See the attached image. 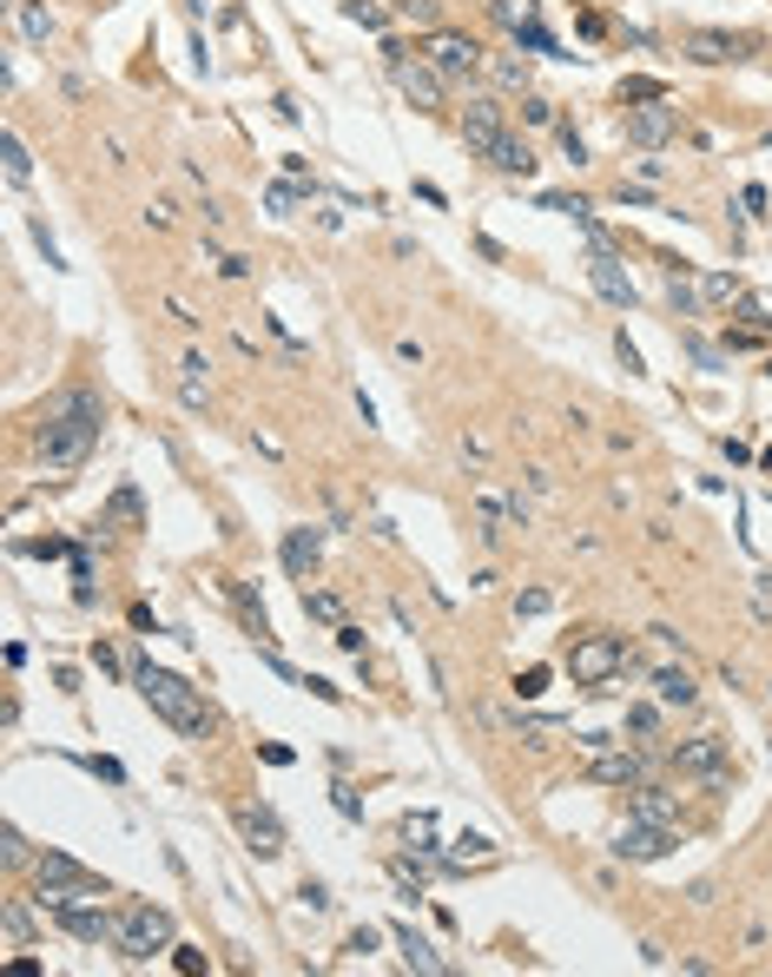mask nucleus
Masks as SVG:
<instances>
[{"label":"nucleus","instance_id":"nucleus-31","mask_svg":"<svg viewBox=\"0 0 772 977\" xmlns=\"http://www.w3.org/2000/svg\"><path fill=\"white\" fill-rule=\"evenodd\" d=\"M178 390H185V403H205V357H198V350L185 357V383H178Z\"/></svg>","mask_w":772,"mask_h":977},{"label":"nucleus","instance_id":"nucleus-9","mask_svg":"<svg viewBox=\"0 0 772 977\" xmlns=\"http://www.w3.org/2000/svg\"><path fill=\"white\" fill-rule=\"evenodd\" d=\"M502 132H509V106H502V99H496V93H476V99H469V106H463V145H469V152H482V159H489V152H496V139H502Z\"/></svg>","mask_w":772,"mask_h":977},{"label":"nucleus","instance_id":"nucleus-39","mask_svg":"<svg viewBox=\"0 0 772 977\" xmlns=\"http://www.w3.org/2000/svg\"><path fill=\"white\" fill-rule=\"evenodd\" d=\"M278 218H291V205H297V185H271V198H264Z\"/></svg>","mask_w":772,"mask_h":977},{"label":"nucleus","instance_id":"nucleus-12","mask_svg":"<svg viewBox=\"0 0 772 977\" xmlns=\"http://www.w3.org/2000/svg\"><path fill=\"white\" fill-rule=\"evenodd\" d=\"M747 53H753L747 33H727V26H694L687 33V59H700V66H727V59H747Z\"/></svg>","mask_w":772,"mask_h":977},{"label":"nucleus","instance_id":"nucleus-24","mask_svg":"<svg viewBox=\"0 0 772 977\" xmlns=\"http://www.w3.org/2000/svg\"><path fill=\"white\" fill-rule=\"evenodd\" d=\"M489 13H496V26H509V33L535 26V0H489Z\"/></svg>","mask_w":772,"mask_h":977},{"label":"nucleus","instance_id":"nucleus-44","mask_svg":"<svg viewBox=\"0 0 772 977\" xmlns=\"http://www.w3.org/2000/svg\"><path fill=\"white\" fill-rule=\"evenodd\" d=\"M628 727H634V734H654V727H661V714H654V707H634V714H628Z\"/></svg>","mask_w":772,"mask_h":977},{"label":"nucleus","instance_id":"nucleus-33","mask_svg":"<svg viewBox=\"0 0 772 977\" xmlns=\"http://www.w3.org/2000/svg\"><path fill=\"white\" fill-rule=\"evenodd\" d=\"M106 522H139V496H132V489H119V496L106 502Z\"/></svg>","mask_w":772,"mask_h":977},{"label":"nucleus","instance_id":"nucleus-11","mask_svg":"<svg viewBox=\"0 0 772 977\" xmlns=\"http://www.w3.org/2000/svg\"><path fill=\"white\" fill-rule=\"evenodd\" d=\"M667 853H674V826L628 819V826L615 833V859H628V866H654V859H667Z\"/></svg>","mask_w":772,"mask_h":977},{"label":"nucleus","instance_id":"nucleus-30","mask_svg":"<svg viewBox=\"0 0 772 977\" xmlns=\"http://www.w3.org/2000/svg\"><path fill=\"white\" fill-rule=\"evenodd\" d=\"M648 99H667L661 79H621V106H648Z\"/></svg>","mask_w":772,"mask_h":977},{"label":"nucleus","instance_id":"nucleus-38","mask_svg":"<svg viewBox=\"0 0 772 977\" xmlns=\"http://www.w3.org/2000/svg\"><path fill=\"white\" fill-rule=\"evenodd\" d=\"M562 152H568V165H588V145H581L575 126H562Z\"/></svg>","mask_w":772,"mask_h":977},{"label":"nucleus","instance_id":"nucleus-27","mask_svg":"<svg viewBox=\"0 0 772 977\" xmlns=\"http://www.w3.org/2000/svg\"><path fill=\"white\" fill-rule=\"evenodd\" d=\"M700 297H707V304H740V278L707 271V278H700Z\"/></svg>","mask_w":772,"mask_h":977},{"label":"nucleus","instance_id":"nucleus-40","mask_svg":"<svg viewBox=\"0 0 772 977\" xmlns=\"http://www.w3.org/2000/svg\"><path fill=\"white\" fill-rule=\"evenodd\" d=\"M542 687H548V667H529V674H522V681H515V694H522V701H535V694H542Z\"/></svg>","mask_w":772,"mask_h":977},{"label":"nucleus","instance_id":"nucleus-5","mask_svg":"<svg viewBox=\"0 0 772 977\" xmlns=\"http://www.w3.org/2000/svg\"><path fill=\"white\" fill-rule=\"evenodd\" d=\"M628 667V641L621 634H581L575 648H568V674H575V687H615V674Z\"/></svg>","mask_w":772,"mask_h":977},{"label":"nucleus","instance_id":"nucleus-3","mask_svg":"<svg viewBox=\"0 0 772 977\" xmlns=\"http://www.w3.org/2000/svg\"><path fill=\"white\" fill-rule=\"evenodd\" d=\"M33 879H40V905L53 912V905H73V899H112L106 892V879L99 872H86L79 859H66V853H33Z\"/></svg>","mask_w":772,"mask_h":977},{"label":"nucleus","instance_id":"nucleus-16","mask_svg":"<svg viewBox=\"0 0 772 977\" xmlns=\"http://www.w3.org/2000/svg\"><path fill=\"white\" fill-rule=\"evenodd\" d=\"M476 515H482V535H489V542H502L509 529L529 522V509H522V502H502V496H476Z\"/></svg>","mask_w":772,"mask_h":977},{"label":"nucleus","instance_id":"nucleus-19","mask_svg":"<svg viewBox=\"0 0 772 977\" xmlns=\"http://www.w3.org/2000/svg\"><path fill=\"white\" fill-rule=\"evenodd\" d=\"M317 555H324V535H317V529H291V535H284V568H291V575H311Z\"/></svg>","mask_w":772,"mask_h":977},{"label":"nucleus","instance_id":"nucleus-28","mask_svg":"<svg viewBox=\"0 0 772 977\" xmlns=\"http://www.w3.org/2000/svg\"><path fill=\"white\" fill-rule=\"evenodd\" d=\"M304 615H317V621L344 628V601H337V595H324V588H304Z\"/></svg>","mask_w":772,"mask_h":977},{"label":"nucleus","instance_id":"nucleus-34","mask_svg":"<svg viewBox=\"0 0 772 977\" xmlns=\"http://www.w3.org/2000/svg\"><path fill=\"white\" fill-rule=\"evenodd\" d=\"M515 40H522V46H529V53H555V33H548V26H542V20H535V26H522V33H515Z\"/></svg>","mask_w":772,"mask_h":977},{"label":"nucleus","instance_id":"nucleus-36","mask_svg":"<svg viewBox=\"0 0 772 977\" xmlns=\"http://www.w3.org/2000/svg\"><path fill=\"white\" fill-rule=\"evenodd\" d=\"M522 119H529V126H555V106H548V99H535V93H529V99H522Z\"/></svg>","mask_w":772,"mask_h":977},{"label":"nucleus","instance_id":"nucleus-8","mask_svg":"<svg viewBox=\"0 0 772 977\" xmlns=\"http://www.w3.org/2000/svg\"><path fill=\"white\" fill-rule=\"evenodd\" d=\"M390 73H396V93L410 99V106H423V112H443V99H449V86H443V73L416 53V59H403L396 46H390Z\"/></svg>","mask_w":772,"mask_h":977},{"label":"nucleus","instance_id":"nucleus-26","mask_svg":"<svg viewBox=\"0 0 772 977\" xmlns=\"http://www.w3.org/2000/svg\"><path fill=\"white\" fill-rule=\"evenodd\" d=\"M33 178V159H26V139L7 132V185H26Z\"/></svg>","mask_w":772,"mask_h":977},{"label":"nucleus","instance_id":"nucleus-20","mask_svg":"<svg viewBox=\"0 0 772 977\" xmlns=\"http://www.w3.org/2000/svg\"><path fill=\"white\" fill-rule=\"evenodd\" d=\"M654 694H661L667 707H694V701H700V681H694L687 667H661V674H654Z\"/></svg>","mask_w":772,"mask_h":977},{"label":"nucleus","instance_id":"nucleus-4","mask_svg":"<svg viewBox=\"0 0 772 977\" xmlns=\"http://www.w3.org/2000/svg\"><path fill=\"white\" fill-rule=\"evenodd\" d=\"M112 952L132 958V965L172 952V912H159V905H126V912H119V938H112Z\"/></svg>","mask_w":772,"mask_h":977},{"label":"nucleus","instance_id":"nucleus-42","mask_svg":"<svg viewBox=\"0 0 772 977\" xmlns=\"http://www.w3.org/2000/svg\"><path fill=\"white\" fill-rule=\"evenodd\" d=\"M396 7H403V13H410V20H423V26H430V33H436V0H396Z\"/></svg>","mask_w":772,"mask_h":977},{"label":"nucleus","instance_id":"nucleus-7","mask_svg":"<svg viewBox=\"0 0 772 977\" xmlns=\"http://www.w3.org/2000/svg\"><path fill=\"white\" fill-rule=\"evenodd\" d=\"M423 59H430L443 79H469V73L482 66V40H469V33H456V26H436V33H423Z\"/></svg>","mask_w":772,"mask_h":977},{"label":"nucleus","instance_id":"nucleus-37","mask_svg":"<svg viewBox=\"0 0 772 977\" xmlns=\"http://www.w3.org/2000/svg\"><path fill=\"white\" fill-rule=\"evenodd\" d=\"M555 601H548V588H529V595H515V615H548Z\"/></svg>","mask_w":772,"mask_h":977},{"label":"nucleus","instance_id":"nucleus-6","mask_svg":"<svg viewBox=\"0 0 772 977\" xmlns=\"http://www.w3.org/2000/svg\"><path fill=\"white\" fill-rule=\"evenodd\" d=\"M674 767H681V780H700V786H714V793H727V780H733V753H727L720 734L681 740V747H674Z\"/></svg>","mask_w":772,"mask_h":977},{"label":"nucleus","instance_id":"nucleus-41","mask_svg":"<svg viewBox=\"0 0 772 977\" xmlns=\"http://www.w3.org/2000/svg\"><path fill=\"white\" fill-rule=\"evenodd\" d=\"M403 839H436V819H430V813H410V819H403Z\"/></svg>","mask_w":772,"mask_h":977},{"label":"nucleus","instance_id":"nucleus-29","mask_svg":"<svg viewBox=\"0 0 772 977\" xmlns=\"http://www.w3.org/2000/svg\"><path fill=\"white\" fill-rule=\"evenodd\" d=\"M344 13H350L357 26H370V33H383V26H390V13H383V0H344Z\"/></svg>","mask_w":772,"mask_h":977},{"label":"nucleus","instance_id":"nucleus-43","mask_svg":"<svg viewBox=\"0 0 772 977\" xmlns=\"http://www.w3.org/2000/svg\"><path fill=\"white\" fill-rule=\"evenodd\" d=\"M337 648H344V654H363V628H357V621H344V628H337Z\"/></svg>","mask_w":772,"mask_h":977},{"label":"nucleus","instance_id":"nucleus-32","mask_svg":"<svg viewBox=\"0 0 772 977\" xmlns=\"http://www.w3.org/2000/svg\"><path fill=\"white\" fill-rule=\"evenodd\" d=\"M0 859H7V866H33V853H26L20 826H7V833H0Z\"/></svg>","mask_w":772,"mask_h":977},{"label":"nucleus","instance_id":"nucleus-21","mask_svg":"<svg viewBox=\"0 0 772 977\" xmlns=\"http://www.w3.org/2000/svg\"><path fill=\"white\" fill-rule=\"evenodd\" d=\"M13 20H20L26 46H53V13H46L40 0H13Z\"/></svg>","mask_w":772,"mask_h":977},{"label":"nucleus","instance_id":"nucleus-35","mask_svg":"<svg viewBox=\"0 0 772 977\" xmlns=\"http://www.w3.org/2000/svg\"><path fill=\"white\" fill-rule=\"evenodd\" d=\"M496 79H502V86H529V66H522V59H509V53H502V59H496Z\"/></svg>","mask_w":772,"mask_h":977},{"label":"nucleus","instance_id":"nucleus-2","mask_svg":"<svg viewBox=\"0 0 772 977\" xmlns=\"http://www.w3.org/2000/svg\"><path fill=\"white\" fill-rule=\"evenodd\" d=\"M132 687L145 694V707H152L172 734H185V740H211V707L198 701V687H192V681H178V674H165V667L139 661V667H132Z\"/></svg>","mask_w":772,"mask_h":977},{"label":"nucleus","instance_id":"nucleus-14","mask_svg":"<svg viewBox=\"0 0 772 977\" xmlns=\"http://www.w3.org/2000/svg\"><path fill=\"white\" fill-rule=\"evenodd\" d=\"M238 833H244V846H251L258 859H278V853H284V826H278L271 806H238Z\"/></svg>","mask_w":772,"mask_h":977},{"label":"nucleus","instance_id":"nucleus-18","mask_svg":"<svg viewBox=\"0 0 772 977\" xmlns=\"http://www.w3.org/2000/svg\"><path fill=\"white\" fill-rule=\"evenodd\" d=\"M390 938H396V952H403V965H410V971H423V977H436V971H443V952H436L430 938H416L410 925H396Z\"/></svg>","mask_w":772,"mask_h":977},{"label":"nucleus","instance_id":"nucleus-15","mask_svg":"<svg viewBox=\"0 0 772 977\" xmlns=\"http://www.w3.org/2000/svg\"><path fill=\"white\" fill-rule=\"evenodd\" d=\"M588 278H595V291H601L608 304H621V311H634V297H641V291H634V278L621 271V258H615V251H595V264H588Z\"/></svg>","mask_w":772,"mask_h":977},{"label":"nucleus","instance_id":"nucleus-17","mask_svg":"<svg viewBox=\"0 0 772 977\" xmlns=\"http://www.w3.org/2000/svg\"><path fill=\"white\" fill-rule=\"evenodd\" d=\"M489 165H496V172H509V178H529V172H535V145H529V139H515V132H502V139H496V152H489Z\"/></svg>","mask_w":772,"mask_h":977},{"label":"nucleus","instance_id":"nucleus-13","mask_svg":"<svg viewBox=\"0 0 772 977\" xmlns=\"http://www.w3.org/2000/svg\"><path fill=\"white\" fill-rule=\"evenodd\" d=\"M588 780H595V786H628V793H634V786L648 780V753H634V747H615V753H608V747H601V753L588 760Z\"/></svg>","mask_w":772,"mask_h":977},{"label":"nucleus","instance_id":"nucleus-23","mask_svg":"<svg viewBox=\"0 0 772 977\" xmlns=\"http://www.w3.org/2000/svg\"><path fill=\"white\" fill-rule=\"evenodd\" d=\"M667 297L681 304V317H700V311H707V297H700V284H694L687 271H667Z\"/></svg>","mask_w":772,"mask_h":977},{"label":"nucleus","instance_id":"nucleus-22","mask_svg":"<svg viewBox=\"0 0 772 977\" xmlns=\"http://www.w3.org/2000/svg\"><path fill=\"white\" fill-rule=\"evenodd\" d=\"M634 819H654V826H674V793H661V786H634Z\"/></svg>","mask_w":772,"mask_h":977},{"label":"nucleus","instance_id":"nucleus-1","mask_svg":"<svg viewBox=\"0 0 772 977\" xmlns=\"http://www.w3.org/2000/svg\"><path fill=\"white\" fill-rule=\"evenodd\" d=\"M99 423H106V410H99L93 390H59L53 403H40L33 456H40L46 469H79V463L93 456V443H99Z\"/></svg>","mask_w":772,"mask_h":977},{"label":"nucleus","instance_id":"nucleus-10","mask_svg":"<svg viewBox=\"0 0 772 977\" xmlns=\"http://www.w3.org/2000/svg\"><path fill=\"white\" fill-rule=\"evenodd\" d=\"M681 132V106L674 99H648V106H628V139L641 152H661L667 139Z\"/></svg>","mask_w":772,"mask_h":977},{"label":"nucleus","instance_id":"nucleus-25","mask_svg":"<svg viewBox=\"0 0 772 977\" xmlns=\"http://www.w3.org/2000/svg\"><path fill=\"white\" fill-rule=\"evenodd\" d=\"M0 932H7V952H20V945L33 938V919H26V905H13V899H7V912H0Z\"/></svg>","mask_w":772,"mask_h":977}]
</instances>
